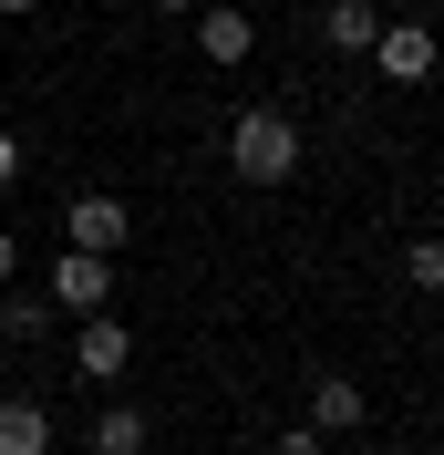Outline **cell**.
Listing matches in <instances>:
<instances>
[{
  "mask_svg": "<svg viewBox=\"0 0 444 455\" xmlns=\"http://www.w3.org/2000/svg\"><path fill=\"white\" fill-rule=\"evenodd\" d=\"M0 11H11V21H31V11H42V0H0Z\"/></svg>",
  "mask_w": 444,
  "mask_h": 455,
  "instance_id": "e0dca14e",
  "label": "cell"
},
{
  "mask_svg": "<svg viewBox=\"0 0 444 455\" xmlns=\"http://www.w3.org/2000/svg\"><path fill=\"white\" fill-rule=\"evenodd\" d=\"M227 166H238V187H289V176H300V124H289V104H238Z\"/></svg>",
  "mask_w": 444,
  "mask_h": 455,
  "instance_id": "6da1fadb",
  "label": "cell"
},
{
  "mask_svg": "<svg viewBox=\"0 0 444 455\" xmlns=\"http://www.w3.org/2000/svg\"><path fill=\"white\" fill-rule=\"evenodd\" d=\"M42 300H52L62 321H83V311H104V300H114V259H93V249H62L52 269H42Z\"/></svg>",
  "mask_w": 444,
  "mask_h": 455,
  "instance_id": "277c9868",
  "label": "cell"
},
{
  "mask_svg": "<svg viewBox=\"0 0 444 455\" xmlns=\"http://www.w3.org/2000/svg\"><path fill=\"white\" fill-rule=\"evenodd\" d=\"M11 176H21V135H11V124H0V187H11Z\"/></svg>",
  "mask_w": 444,
  "mask_h": 455,
  "instance_id": "9a60e30c",
  "label": "cell"
},
{
  "mask_svg": "<svg viewBox=\"0 0 444 455\" xmlns=\"http://www.w3.org/2000/svg\"><path fill=\"white\" fill-rule=\"evenodd\" d=\"M155 11H166V21H186V11H207V0H155Z\"/></svg>",
  "mask_w": 444,
  "mask_h": 455,
  "instance_id": "2e32d148",
  "label": "cell"
},
{
  "mask_svg": "<svg viewBox=\"0 0 444 455\" xmlns=\"http://www.w3.org/2000/svg\"><path fill=\"white\" fill-rule=\"evenodd\" d=\"M403 280H414L424 300H444V238H414V249H403Z\"/></svg>",
  "mask_w": 444,
  "mask_h": 455,
  "instance_id": "7c38bea8",
  "label": "cell"
},
{
  "mask_svg": "<svg viewBox=\"0 0 444 455\" xmlns=\"http://www.w3.org/2000/svg\"><path fill=\"white\" fill-rule=\"evenodd\" d=\"M310 425L321 435H361L372 425V394H361L352 372H321V383H310Z\"/></svg>",
  "mask_w": 444,
  "mask_h": 455,
  "instance_id": "52a82bcc",
  "label": "cell"
},
{
  "mask_svg": "<svg viewBox=\"0 0 444 455\" xmlns=\"http://www.w3.org/2000/svg\"><path fill=\"white\" fill-rule=\"evenodd\" d=\"M145 445H155V414L145 403H104L83 425V455H145Z\"/></svg>",
  "mask_w": 444,
  "mask_h": 455,
  "instance_id": "ba28073f",
  "label": "cell"
},
{
  "mask_svg": "<svg viewBox=\"0 0 444 455\" xmlns=\"http://www.w3.org/2000/svg\"><path fill=\"white\" fill-rule=\"evenodd\" d=\"M269 455H331V445H321V425L300 414V425H279V435H269Z\"/></svg>",
  "mask_w": 444,
  "mask_h": 455,
  "instance_id": "4fadbf2b",
  "label": "cell"
},
{
  "mask_svg": "<svg viewBox=\"0 0 444 455\" xmlns=\"http://www.w3.org/2000/svg\"><path fill=\"white\" fill-rule=\"evenodd\" d=\"M186 21H196V52L218 62V73H238V62L258 52V21L238 11V0H207V11H186Z\"/></svg>",
  "mask_w": 444,
  "mask_h": 455,
  "instance_id": "8992f818",
  "label": "cell"
},
{
  "mask_svg": "<svg viewBox=\"0 0 444 455\" xmlns=\"http://www.w3.org/2000/svg\"><path fill=\"white\" fill-rule=\"evenodd\" d=\"M52 300H42V290H21V280H11V290H0V341H52Z\"/></svg>",
  "mask_w": 444,
  "mask_h": 455,
  "instance_id": "30bf717a",
  "label": "cell"
},
{
  "mask_svg": "<svg viewBox=\"0 0 444 455\" xmlns=\"http://www.w3.org/2000/svg\"><path fill=\"white\" fill-rule=\"evenodd\" d=\"M124 238H135V207L114 197V187H83V197L62 207V249H93V259H114Z\"/></svg>",
  "mask_w": 444,
  "mask_h": 455,
  "instance_id": "3957f363",
  "label": "cell"
},
{
  "mask_svg": "<svg viewBox=\"0 0 444 455\" xmlns=\"http://www.w3.org/2000/svg\"><path fill=\"white\" fill-rule=\"evenodd\" d=\"M0 455H52V414H42L31 394L0 403Z\"/></svg>",
  "mask_w": 444,
  "mask_h": 455,
  "instance_id": "8fae6325",
  "label": "cell"
},
{
  "mask_svg": "<svg viewBox=\"0 0 444 455\" xmlns=\"http://www.w3.org/2000/svg\"><path fill=\"white\" fill-rule=\"evenodd\" d=\"M124 363H135V331H124L114 311L73 321V372H83V383H124Z\"/></svg>",
  "mask_w": 444,
  "mask_h": 455,
  "instance_id": "5b68a950",
  "label": "cell"
},
{
  "mask_svg": "<svg viewBox=\"0 0 444 455\" xmlns=\"http://www.w3.org/2000/svg\"><path fill=\"white\" fill-rule=\"evenodd\" d=\"M21 280V238H11V228H0V290Z\"/></svg>",
  "mask_w": 444,
  "mask_h": 455,
  "instance_id": "5bb4252c",
  "label": "cell"
},
{
  "mask_svg": "<svg viewBox=\"0 0 444 455\" xmlns=\"http://www.w3.org/2000/svg\"><path fill=\"white\" fill-rule=\"evenodd\" d=\"M383 21H392L383 0H331V11H321V42H331L341 62H361V52H372V31H383Z\"/></svg>",
  "mask_w": 444,
  "mask_h": 455,
  "instance_id": "9c48e42d",
  "label": "cell"
},
{
  "mask_svg": "<svg viewBox=\"0 0 444 455\" xmlns=\"http://www.w3.org/2000/svg\"><path fill=\"white\" fill-rule=\"evenodd\" d=\"M361 62H372L383 84L414 93V84H434V73H444V42H434V21H424V11H392V21L372 31V52H361Z\"/></svg>",
  "mask_w": 444,
  "mask_h": 455,
  "instance_id": "7a4b0ae2",
  "label": "cell"
},
{
  "mask_svg": "<svg viewBox=\"0 0 444 455\" xmlns=\"http://www.w3.org/2000/svg\"><path fill=\"white\" fill-rule=\"evenodd\" d=\"M352 455H392V445H352Z\"/></svg>",
  "mask_w": 444,
  "mask_h": 455,
  "instance_id": "d6986e66",
  "label": "cell"
},
{
  "mask_svg": "<svg viewBox=\"0 0 444 455\" xmlns=\"http://www.w3.org/2000/svg\"><path fill=\"white\" fill-rule=\"evenodd\" d=\"M383 11H434V0H383Z\"/></svg>",
  "mask_w": 444,
  "mask_h": 455,
  "instance_id": "ac0fdd59",
  "label": "cell"
}]
</instances>
